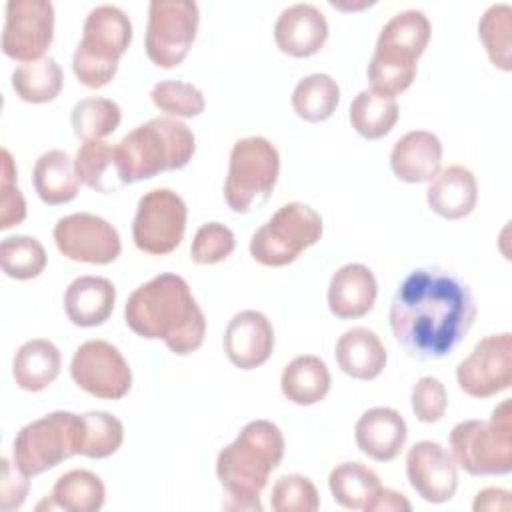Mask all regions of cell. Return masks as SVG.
Returning a JSON list of instances; mask_svg holds the SVG:
<instances>
[{"instance_id": "11", "label": "cell", "mask_w": 512, "mask_h": 512, "mask_svg": "<svg viewBox=\"0 0 512 512\" xmlns=\"http://www.w3.org/2000/svg\"><path fill=\"white\" fill-rule=\"evenodd\" d=\"M188 208L170 188H154L138 200L132 222V238L138 250L164 256L176 250L186 232Z\"/></svg>"}, {"instance_id": "18", "label": "cell", "mask_w": 512, "mask_h": 512, "mask_svg": "<svg viewBox=\"0 0 512 512\" xmlns=\"http://www.w3.org/2000/svg\"><path fill=\"white\" fill-rule=\"evenodd\" d=\"M430 20L420 10H402L394 14L376 40L374 58L402 66H416L430 42Z\"/></svg>"}, {"instance_id": "40", "label": "cell", "mask_w": 512, "mask_h": 512, "mask_svg": "<svg viewBox=\"0 0 512 512\" xmlns=\"http://www.w3.org/2000/svg\"><path fill=\"white\" fill-rule=\"evenodd\" d=\"M270 506L274 512H314L320 508V496L310 478L284 474L272 486Z\"/></svg>"}, {"instance_id": "21", "label": "cell", "mask_w": 512, "mask_h": 512, "mask_svg": "<svg viewBox=\"0 0 512 512\" xmlns=\"http://www.w3.org/2000/svg\"><path fill=\"white\" fill-rule=\"evenodd\" d=\"M378 296V282L364 264L340 266L328 284V308L336 318L354 320L366 316Z\"/></svg>"}, {"instance_id": "3", "label": "cell", "mask_w": 512, "mask_h": 512, "mask_svg": "<svg viewBox=\"0 0 512 512\" xmlns=\"http://www.w3.org/2000/svg\"><path fill=\"white\" fill-rule=\"evenodd\" d=\"M284 448V434L274 422H248L216 458V476L228 498L224 508L262 510L260 492L282 462Z\"/></svg>"}, {"instance_id": "24", "label": "cell", "mask_w": 512, "mask_h": 512, "mask_svg": "<svg viewBox=\"0 0 512 512\" xmlns=\"http://www.w3.org/2000/svg\"><path fill=\"white\" fill-rule=\"evenodd\" d=\"M116 304V288L104 276H78L64 292V312L74 326L104 324Z\"/></svg>"}, {"instance_id": "27", "label": "cell", "mask_w": 512, "mask_h": 512, "mask_svg": "<svg viewBox=\"0 0 512 512\" xmlns=\"http://www.w3.org/2000/svg\"><path fill=\"white\" fill-rule=\"evenodd\" d=\"M62 356L54 342L34 338L24 342L14 354L12 376L22 390L40 392L48 388L60 374Z\"/></svg>"}, {"instance_id": "39", "label": "cell", "mask_w": 512, "mask_h": 512, "mask_svg": "<svg viewBox=\"0 0 512 512\" xmlns=\"http://www.w3.org/2000/svg\"><path fill=\"white\" fill-rule=\"evenodd\" d=\"M150 98L154 106L174 118H194L206 108L204 94L190 82L162 80L154 84Z\"/></svg>"}, {"instance_id": "33", "label": "cell", "mask_w": 512, "mask_h": 512, "mask_svg": "<svg viewBox=\"0 0 512 512\" xmlns=\"http://www.w3.org/2000/svg\"><path fill=\"white\" fill-rule=\"evenodd\" d=\"M340 102V86L330 74H308L292 92V108L306 122L328 120Z\"/></svg>"}, {"instance_id": "23", "label": "cell", "mask_w": 512, "mask_h": 512, "mask_svg": "<svg viewBox=\"0 0 512 512\" xmlns=\"http://www.w3.org/2000/svg\"><path fill=\"white\" fill-rule=\"evenodd\" d=\"M426 200L434 214L446 220H460L476 208L478 182L466 166L450 164L430 180Z\"/></svg>"}, {"instance_id": "31", "label": "cell", "mask_w": 512, "mask_h": 512, "mask_svg": "<svg viewBox=\"0 0 512 512\" xmlns=\"http://www.w3.org/2000/svg\"><path fill=\"white\" fill-rule=\"evenodd\" d=\"M74 164L80 182L100 194H110L124 186L118 176L114 146L104 140L84 142L76 152Z\"/></svg>"}, {"instance_id": "13", "label": "cell", "mask_w": 512, "mask_h": 512, "mask_svg": "<svg viewBox=\"0 0 512 512\" xmlns=\"http://www.w3.org/2000/svg\"><path fill=\"white\" fill-rule=\"evenodd\" d=\"M456 380L464 394L490 398L512 384V334H488L458 364Z\"/></svg>"}, {"instance_id": "1", "label": "cell", "mask_w": 512, "mask_h": 512, "mask_svg": "<svg viewBox=\"0 0 512 512\" xmlns=\"http://www.w3.org/2000/svg\"><path fill=\"white\" fill-rule=\"evenodd\" d=\"M390 328L406 354L440 360L452 354L476 320L470 286L440 268H416L396 288Z\"/></svg>"}, {"instance_id": "19", "label": "cell", "mask_w": 512, "mask_h": 512, "mask_svg": "<svg viewBox=\"0 0 512 512\" xmlns=\"http://www.w3.org/2000/svg\"><path fill=\"white\" fill-rule=\"evenodd\" d=\"M328 38L326 16L314 4H292L280 12L274 24V40L280 52L292 58L316 54Z\"/></svg>"}, {"instance_id": "22", "label": "cell", "mask_w": 512, "mask_h": 512, "mask_svg": "<svg viewBox=\"0 0 512 512\" xmlns=\"http://www.w3.org/2000/svg\"><path fill=\"white\" fill-rule=\"evenodd\" d=\"M442 166V142L428 130H412L398 138L390 152L394 176L408 184L430 182Z\"/></svg>"}, {"instance_id": "29", "label": "cell", "mask_w": 512, "mask_h": 512, "mask_svg": "<svg viewBox=\"0 0 512 512\" xmlns=\"http://www.w3.org/2000/svg\"><path fill=\"white\" fill-rule=\"evenodd\" d=\"M106 488L90 470H70L62 474L52 492L50 498L42 500L36 510H68V512H96L104 506Z\"/></svg>"}, {"instance_id": "7", "label": "cell", "mask_w": 512, "mask_h": 512, "mask_svg": "<svg viewBox=\"0 0 512 512\" xmlns=\"http://www.w3.org/2000/svg\"><path fill=\"white\" fill-rule=\"evenodd\" d=\"M324 232L322 216L304 202L280 206L250 238V256L270 268L292 264Z\"/></svg>"}, {"instance_id": "15", "label": "cell", "mask_w": 512, "mask_h": 512, "mask_svg": "<svg viewBox=\"0 0 512 512\" xmlns=\"http://www.w3.org/2000/svg\"><path fill=\"white\" fill-rule=\"evenodd\" d=\"M56 248L68 260L86 264H110L120 256L118 230L104 218L90 212L62 216L52 230Z\"/></svg>"}, {"instance_id": "43", "label": "cell", "mask_w": 512, "mask_h": 512, "mask_svg": "<svg viewBox=\"0 0 512 512\" xmlns=\"http://www.w3.org/2000/svg\"><path fill=\"white\" fill-rule=\"evenodd\" d=\"M412 412L420 422L432 424L442 420L448 408V394L444 384L434 376H422L412 386Z\"/></svg>"}, {"instance_id": "16", "label": "cell", "mask_w": 512, "mask_h": 512, "mask_svg": "<svg viewBox=\"0 0 512 512\" xmlns=\"http://www.w3.org/2000/svg\"><path fill=\"white\" fill-rule=\"evenodd\" d=\"M406 476L416 494L432 504L448 502L458 488V464L438 442L420 440L406 454Z\"/></svg>"}, {"instance_id": "6", "label": "cell", "mask_w": 512, "mask_h": 512, "mask_svg": "<svg viewBox=\"0 0 512 512\" xmlns=\"http://www.w3.org/2000/svg\"><path fill=\"white\" fill-rule=\"evenodd\" d=\"M454 462L472 476H504L512 472V410L502 400L490 420H464L450 432Z\"/></svg>"}, {"instance_id": "37", "label": "cell", "mask_w": 512, "mask_h": 512, "mask_svg": "<svg viewBox=\"0 0 512 512\" xmlns=\"http://www.w3.org/2000/svg\"><path fill=\"white\" fill-rule=\"evenodd\" d=\"M478 36L490 62L504 70H512V8L508 4H492L478 22Z\"/></svg>"}, {"instance_id": "20", "label": "cell", "mask_w": 512, "mask_h": 512, "mask_svg": "<svg viewBox=\"0 0 512 512\" xmlns=\"http://www.w3.org/2000/svg\"><path fill=\"white\" fill-rule=\"evenodd\" d=\"M354 438L362 454L376 462H390L402 452L408 428L398 410L374 406L358 418Z\"/></svg>"}, {"instance_id": "12", "label": "cell", "mask_w": 512, "mask_h": 512, "mask_svg": "<svg viewBox=\"0 0 512 512\" xmlns=\"http://www.w3.org/2000/svg\"><path fill=\"white\" fill-rule=\"evenodd\" d=\"M70 376L78 388L102 400H120L132 388V370L122 352L106 340H86L70 362Z\"/></svg>"}, {"instance_id": "10", "label": "cell", "mask_w": 512, "mask_h": 512, "mask_svg": "<svg viewBox=\"0 0 512 512\" xmlns=\"http://www.w3.org/2000/svg\"><path fill=\"white\" fill-rule=\"evenodd\" d=\"M200 22L194 0H152L148 6L146 56L160 68L178 66L190 52Z\"/></svg>"}, {"instance_id": "2", "label": "cell", "mask_w": 512, "mask_h": 512, "mask_svg": "<svg viewBox=\"0 0 512 512\" xmlns=\"http://www.w3.org/2000/svg\"><path fill=\"white\" fill-rule=\"evenodd\" d=\"M126 326L148 340H164L178 356L192 354L204 342L206 318L188 282L164 272L138 286L124 306Z\"/></svg>"}, {"instance_id": "28", "label": "cell", "mask_w": 512, "mask_h": 512, "mask_svg": "<svg viewBox=\"0 0 512 512\" xmlns=\"http://www.w3.org/2000/svg\"><path fill=\"white\" fill-rule=\"evenodd\" d=\"M330 370L326 362L314 354H302L290 360L280 378V388L286 400L298 406H312L330 392Z\"/></svg>"}, {"instance_id": "44", "label": "cell", "mask_w": 512, "mask_h": 512, "mask_svg": "<svg viewBox=\"0 0 512 512\" xmlns=\"http://www.w3.org/2000/svg\"><path fill=\"white\" fill-rule=\"evenodd\" d=\"M28 476L8 458H2V480H0V508L4 512L18 510L28 496Z\"/></svg>"}, {"instance_id": "36", "label": "cell", "mask_w": 512, "mask_h": 512, "mask_svg": "<svg viewBox=\"0 0 512 512\" xmlns=\"http://www.w3.org/2000/svg\"><path fill=\"white\" fill-rule=\"evenodd\" d=\"M124 442L122 422L104 410L80 414V448L78 454L86 458H108Z\"/></svg>"}, {"instance_id": "4", "label": "cell", "mask_w": 512, "mask_h": 512, "mask_svg": "<svg viewBox=\"0 0 512 512\" xmlns=\"http://www.w3.org/2000/svg\"><path fill=\"white\" fill-rule=\"evenodd\" d=\"M196 150L192 130L178 118L158 116L136 126L116 146L122 184L148 180L166 170L184 168Z\"/></svg>"}, {"instance_id": "35", "label": "cell", "mask_w": 512, "mask_h": 512, "mask_svg": "<svg viewBox=\"0 0 512 512\" xmlns=\"http://www.w3.org/2000/svg\"><path fill=\"white\" fill-rule=\"evenodd\" d=\"M122 120L120 106L110 100V98H100V96H90L82 98L80 102L74 104L70 122L76 138L82 142H92V140H102L110 136Z\"/></svg>"}, {"instance_id": "32", "label": "cell", "mask_w": 512, "mask_h": 512, "mask_svg": "<svg viewBox=\"0 0 512 512\" xmlns=\"http://www.w3.org/2000/svg\"><path fill=\"white\" fill-rule=\"evenodd\" d=\"M64 84V76L60 64L44 56L34 62H24L12 72V88L16 96L30 104L52 102Z\"/></svg>"}, {"instance_id": "5", "label": "cell", "mask_w": 512, "mask_h": 512, "mask_svg": "<svg viewBox=\"0 0 512 512\" xmlns=\"http://www.w3.org/2000/svg\"><path fill=\"white\" fill-rule=\"evenodd\" d=\"M132 42V22L126 12L112 4L92 8L82 26L72 68L80 84L86 88L106 86L118 70L120 56Z\"/></svg>"}, {"instance_id": "14", "label": "cell", "mask_w": 512, "mask_h": 512, "mask_svg": "<svg viewBox=\"0 0 512 512\" xmlns=\"http://www.w3.org/2000/svg\"><path fill=\"white\" fill-rule=\"evenodd\" d=\"M54 38V6L48 0H10L2 30V52L18 62H34Z\"/></svg>"}, {"instance_id": "30", "label": "cell", "mask_w": 512, "mask_h": 512, "mask_svg": "<svg viewBox=\"0 0 512 512\" xmlns=\"http://www.w3.org/2000/svg\"><path fill=\"white\" fill-rule=\"evenodd\" d=\"M398 102L394 96L376 90H362L350 104V124L366 140L386 136L398 122Z\"/></svg>"}, {"instance_id": "34", "label": "cell", "mask_w": 512, "mask_h": 512, "mask_svg": "<svg viewBox=\"0 0 512 512\" xmlns=\"http://www.w3.org/2000/svg\"><path fill=\"white\" fill-rule=\"evenodd\" d=\"M328 486L334 500L348 510H364L372 494L382 486L378 474L362 462H342L332 468Z\"/></svg>"}, {"instance_id": "45", "label": "cell", "mask_w": 512, "mask_h": 512, "mask_svg": "<svg viewBox=\"0 0 512 512\" xmlns=\"http://www.w3.org/2000/svg\"><path fill=\"white\" fill-rule=\"evenodd\" d=\"M366 512H410L412 504L392 488H378L364 506Z\"/></svg>"}, {"instance_id": "38", "label": "cell", "mask_w": 512, "mask_h": 512, "mask_svg": "<svg viewBox=\"0 0 512 512\" xmlns=\"http://www.w3.org/2000/svg\"><path fill=\"white\" fill-rule=\"evenodd\" d=\"M46 250L32 236H8L0 244L2 272L16 280H30L44 272Z\"/></svg>"}, {"instance_id": "26", "label": "cell", "mask_w": 512, "mask_h": 512, "mask_svg": "<svg viewBox=\"0 0 512 512\" xmlns=\"http://www.w3.org/2000/svg\"><path fill=\"white\" fill-rule=\"evenodd\" d=\"M32 184L44 204L58 206L76 198L80 178L74 160L64 150H48L34 162Z\"/></svg>"}, {"instance_id": "46", "label": "cell", "mask_w": 512, "mask_h": 512, "mask_svg": "<svg viewBox=\"0 0 512 512\" xmlns=\"http://www.w3.org/2000/svg\"><path fill=\"white\" fill-rule=\"evenodd\" d=\"M472 508L476 512H480V510H502V512H508L512 508L510 492L504 490V488H484L482 492L476 494Z\"/></svg>"}, {"instance_id": "25", "label": "cell", "mask_w": 512, "mask_h": 512, "mask_svg": "<svg viewBox=\"0 0 512 512\" xmlns=\"http://www.w3.org/2000/svg\"><path fill=\"white\" fill-rule=\"evenodd\" d=\"M334 356L340 370L356 380H374L380 376L388 360L386 348L378 334L364 326L346 330L336 340Z\"/></svg>"}, {"instance_id": "42", "label": "cell", "mask_w": 512, "mask_h": 512, "mask_svg": "<svg viewBox=\"0 0 512 512\" xmlns=\"http://www.w3.org/2000/svg\"><path fill=\"white\" fill-rule=\"evenodd\" d=\"M18 170L12 154L2 148L0 152V230L18 226L26 218V200L16 186Z\"/></svg>"}, {"instance_id": "9", "label": "cell", "mask_w": 512, "mask_h": 512, "mask_svg": "<svg viewBox=\"0 0 512 512\" xmlns=\"http://www.w3.org/2000/svg\"><path fill=\"white\" fill-rule=\"evenodd\" d=\"M80 414L58 410L26 426L14 438V464L30 478L78 454Z\"/></svg>"}, {"instance_id": "17", "label": "cell", "mask_w": 512, "mask_h": 512, "mask_svg": "<svg viewBox=\"0 0 512 512\" xmlns=\"http://www.w3.org/2000/svg\"><path fill=\"white\" fill-rule=\"evenodd\" d=\"M222 344L236 368L254 370L272 356L274 328L262 312L242 310L228 322Z\"/></svg>"}, {"instance_id": "41", "label": "cell", "mask_w": 512, "mask_h": 512, "mask_svg": "<svg viewBox=\"0 0 512 512\" xmlns=\"http://www.w3.org/2000/svg\"><path fill=\"white\" fill-rule=\"evenodd\" d=\"M234 248V232L226 224L208 222L196 230L190 246V258L196 264H218L226 260Z\"/></svg>"}, {"instance_id": "8", "label": "cell", "mask_w": 512, "mask_h": 512, "mask_svg": "<svg viewBox=\"0 0 512 512\" xmlns=\"http://www.w3.org/2000/svg\"><path fill=\"white\" fill-rule=\"evenodd\" d=\"M280 174V154L264 136H248L234 142L224 182V200L234 212H248L264 204Z\"/></svg>"}]
</instances>
